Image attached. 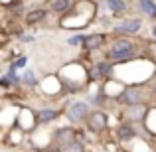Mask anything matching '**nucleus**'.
Segmentation results:
<instances>
[{
	"label": "nucleus",
	"instance_id": "nucleus-1",
	"mask_svg": "<svg viewBox=\"0 0 156 152\" xmlns=\"http://www.w3.org/2000/svg\"><path fill=\"white\" fill-rule=\"evenodd\" d=\"M57 77L63 85V95H69V97L77 95V93H87L89 85H91L87 65L81 59H73L63 63L57 71Z\"/></svg>",
	"mask_w": 156,
	"mask_h": 152
},
{
	"label": "nucleus",
	"instance_id": "nucleus-2",
	"mask_svg": "<svg viewBox=\"0 0 156 152\" xmlns=\"http://www.w3.org/2000/svg\"><path fill=\"white\" fill-rule=\"evenodd\" d=\"M105 57L113 63H126L136 57H142L140 42L136 38H126V36H117L111 38L109 46L105 50Z\"/></svg>",
	"mask_w": 156,
	"mask_h": 152
},
{
	"label": "nucleus",
	"instance_id": "nucleus-3",
	"mask_svg": "<svg viewBox=\"0 0 156 152\" xmlns=\"http://www.w3.org/2000/svg\"><path fill=\"white\" fill-rule=\"evenodd\" d=\"M154 89H152V83H133V85H125L119 97L113 101L115 107H129V105H142V103H148L152 105V99H154Z\"/></svg>",
	"mask_w": 156,
	"mask_h": 152
},
{
	"label": "nucleus",
	"instance_id": "nucleus-4",
	"mask_svg": "<svg viewBox=\"0 0 156 152\" xmlns=\"http://www.w3.org/2000/svg\"><path fill=\"white\" fill-rule=\"evenodd\" d=\"M93 107L89 105L85 99H71L65 103V111H63V117L69 121V125L73 126H83L85 121L89 118Z\"/></svg>",
	"mask_w": 156,
	"mask_h": 152
},
{
	"label": "nucleus",
	"instance_id": "nucleus-5",
	"mask_svg": "<svg viewBox=\"0 0 156 152\" xmlns=\"http://www.w3.org/2000/svg\"><path fill=\"white\" fill-rule=\"evenodd\" d=\"M142 32V18L138 16H125L121 18L113 28H111V36H126V38H136Z\"/></svg>",
	"mask_w": 156,
	"mask_h": 152
},
{
	"label": "nucleus",
	"instance_id": "nucleus-6",
	"mask_svg": "<svg viewBox=\"0 0 156 152\" xmlns=\"http://www.w3.org/2000/svg\"><path fill=\"white\" fill-rule=\"evenodd\" d=\"M150 111H152V105H148V103H142V105L121 107V109H117V115H119V118H121V121L134 122V125H142V122L148 118Z\"/></svg>",
	"mask_w": 156,
	"mask_h": 152
},
{
	"label": "nucleus",
	"instance_id": "nucleus-7",
	"mask_svg": "<svg viewBox=\"0 0 156 152\" xmlns=\"http://www.w3.org/2000/svg\"><path fill=\"white\" fill-rule=\"evenodd\" d=\"M83 126L87 129V133L93 134V136H101V134H105L107 130L111 129L109 113H107V111H103V109H93Z\"/></svg>",
	"mask_w": 156,
	"mask_h": 152
},
{
	"label": "nucleus",
	"instance_id": "nucleus-8",
	"mask_svg": "<svg viewBox=\"0 0 156 152\" xmlns=\"http://www.w3.org/2000/svg\"><path fill=\"white\" fill-rule=\"evenodd\" d=\"M77 134H79V126L61 125V126H57V129L51 133V144L63 148V146L71 144L73 140H77Z\"/></svg>",
	"mask_w": 156,
	"mask_h": 152
},
{
	"label": "nucleus",
	"instance_id": "nucleus-9",
	"mask_svg": "<svg viewBox=\"0 0 156 152\" xmlns=\"http://www.w3.org/2000/svg\"><path fill=\"white\" fill-rule=\"evenodd\" d=\"M63 111H65V105L63 107H50V105L40 107V109H36V122H38L40 129L50 126L63 117Z\"/></svg>",
	"mask_w": 156,
	"mask_h": 152
},
{
	"label": "nucleus",
	"instance_id": "nucleus-10",
	"mask_svg": "<svg viewBox=\"0 0 156 152\" xmlns=\"http://www.w3.org/2000/svg\"><path fill=\"white\" fill-rule=\"evenodd\" d=\"M38 89L48 97V99H57V97L63 95V85H61V81H59V77H57V73H50V75L42 77V81H40V87H38Z\"/></svg>",
	"mask_w": 156,
	"mask_h": 152
},
{
	"label": "nucleus",
	"instance_id": "nucleus-11",
	"mask_svg": "<svg viewBox=\"0 0 156 152\" xmlns=\"http://www.w3.org/2000/svg\"><path fill=\"white\" fill-rule=\"evenodd\" d=\"M111 32H91V34H87V38H85V44L81 50L85 51H105L107 46H109L111 42Z\"/></svg>",
	"mask_w": 156,
	"mask_h": 152
},
{
	"label": "nucleus",
	"instance_id": "nucleus-12",
	"mask_svg": "<svg viewBox=\"0 0 156 152\" xmlns=\"http://www.w3.org/2000/svg\"><path fill=\"white\" fill-rule=\"evenodd\" d=\"M14 125H18L26 134L28 133L34 134L36 130L40 129L38 122H36V109H30V107H20L18 115H16V122H14Z\"/></svg>",
	"mask_w": 156,
	"mask_h": 152
},
{
	"label": "nucleus",
	"instance_id": "nucleus-13",
	"mask_svg": "<svg viewBox=\"0 0 156 152\" xmlns=\"http://www.w3.org/2000/svg\"><path fill=\"white\" fill-rule=\"evenodd\" d=\"M48 16H50V10H48L46 6H36V8H32V10H28L26 14H24V24H26L28 28L40 26V24H44L48 20Z\"/></svg>",
	"mask_w": 156,
	"mask_h": 152
},
{
	"label": "nucleus",
	"instance_id": "nucleus-14",
	"mask_svg": "<svg viewBox=\"0 0 156 152\" xmlns=\"http://www.w3.org/2000/svg\"><path fill=\"white\" fill-rule=\"evenodd\" d=\"M44 6L50 10V14H55V16H65L71 12V8L75 6V0H46Z\"/></svg>",
	"mask_w": 156,
	"mask_h": 152
},
{
	"label": "nucleus",
	"instance_id": "nucleus-15",
	"mask_svg": "<svg viewBox=\"0 0 156 152\" xmlns=\"http://www.w3.org/2000/svg\"><path fill=\"white\" fill-rule=\"evenodd\" d=\"M105 6L109 10V16L111 18H125L126 12H129V4L126 0H105Z\"/></svg>",
	"mask_w": 156,
	"mask_h": 152
},
{
	"label": "nucleus",
	"instance_id": "nucleus-16",
	"mask_svg": "<svg viewBox=\"0 0 156 152\" xmlns=\"http://www.w3.org/2000/svg\"><path fill=\"white\" fill-rule=\"evenodd\" d=\"M138 12L142 14V18L156 22V0H136Z\"/></svg>",
	"mask_w": 156,
	"mask_h": 152
},
{
	"label": "nucleus",
	"instance_id": "nucleus-17",
	"mask_svg": "<svg viewBox=\"0 0 156 152\" xmlns=\"http://www.w3.org/2000/svg\"><path fill=\"white\" fill-rule=\"evenodd\" d=\"M22 75V89H38L40 87V77L38 73L34 71V69H24V73H20Z\"/></svg>",
	"mask_w": 156,
	"mask_h": 152
},
{
	"label": "nucleus",
	"instance_id": "nucleus-18",
	"mask_svg": "<svg viewBox=\"0 0 156 152\" xmlns=\"http://www.w3.org/2000/svg\"><path fill=\"white\" fill-rule=\"evenodd\" d=\"M85 38H87V34L77 32V34H73V36H69V38H67V46H71V48H83Z\"/></svg>",
	"mask_w": 156,
	"mask_h": 152
},
{
	"label": "nucleus",
	"instance_id": "nucleus-19",
	"mask_svg": "<svg viewBox=\"0 0 156 152\" xmlns=\"http://www.w3.org/2000/svg\"><path fill=\"white\" fill-rule=\"evenodd\" d=\"M61 152H87V146H85V142H81V140H73L71 144L63 146Z\"/></svg>",
	"mask_w": 156,
	"mask_h": 152
},
{
	"label": "nucleus",
	"instance_id": "nucleus-20",
	"mask_svg": "<svg viewBox=\"0 0 156 152\" xmlns=\"http://www.w3.org/2000/svg\"><path fill=\"white\" fill-rule=\"evenodd\" d=\"M12 65H14L16 69H28V55H24V53L16 55L14 59H12Z\"/></svg>",
	"mask_w": 156,
	"mask_h": 152
},
{
	"label": "nucleus",
	"instance_id": "nucleus-21",
	"mask_svg": "<svg viewBox=\"0 0 156 152\" xmlns=\"http://www.w3.org/2000/svg\"><path fill=\"white\" fill-rule=\"evenodd\" d=\"M0 89H14V83H12V79H10L8 73L0 77Z\"/></svg>",
	"mask_w": 156,
	"mask_h": 152
},
{
	"label": "nucleus",
	"instance_id": "nucleus-22",
	"mask_svg": "<svg viewBox=\"0 0 156 152\" xmlns=\"http://www.w3.org/2000/svg\"><path fill=\"white\" fill-rule=\"evenodd\" d=\"M150 38H152V46L156 50V22L152 24V28H150Z\"/></svg>",
	"mask_w": 156,
	"mask_h": 152
},
{
	"label": "nucleus",
	"instance_id": "nucleus-23",
	"mask_svg": "<svg viewBox=\"0 0 156 152\" xmlns=\"http://www.w3.org/2000/svg\"><path fill=\"white\" fill-rule=\"evenodd\" d=\"M20 40H22V42H26V44H30V42H34V36L24 34V36H20Z\"/></svg>",
	"mask_w": 156,
	"mask_h": 152
},
{
	"label": "nucleus",
	"instance_id": "nucleus-24",
	"mask_svg": "<svg viewBox=\"0 0 156 152\" xmlns=\"http://www.w3.org/2000/svg\"><path fill=\"white\" fill-rule=\"evenodd\" d=\"M42 152H61V148H59V146H53V144H51V146H48V148H44Z\"/></svg>",
	"mask_w": 156,
	"mask_h": 152
},
{
	"label": "nucleus",
	"instance_id": "nucleus-25",
	"mask_svg": "<svg viewBox=\"0 0 156 152\" xmlns=\"http://www.w3.org/2000/svg\"><path fill=\"white\" fill-rule=\"evenodd\" d=\"M2 6H16V0H0Z\"/></svg>",
	"mask_w": 156,
	"mask_h": 152
},
{
	"label": "nucleus",
	"instance_id": "nucleus-26",
	"mask_svg": "<svg viewBox=\"0 0 156 152\" xmlns=\"http://www.w3.org/2000/svg\"><path fill=\"white\" fill-rule=\"evenodd\" d=\"M152 107L156 109V95H154V99H152Z\"/></svg>",
	"mask_w": 156,
	"mask_h": 152
},
{
	"label": "nucleus",
	"instance_id": "nucleus-27",
	"mask_svg": "<svg viewBox=\"0 0 156 152\" xmlns=\"http://www.w3.org/2000/svg\"><path fill=\"white\" fill-rule=\"evenodd\" d=\"M154 140H156V136H154Z\"/></svg>",
	"mask_w": 156,
	"mask_h": 152
}]
</instances>
